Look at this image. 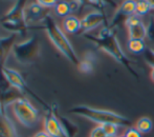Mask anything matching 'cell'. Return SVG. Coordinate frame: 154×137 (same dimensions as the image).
I'll list each match as a JSON object with an SVG mask.
<instances>
[{
    "label": "cell",
    "mask_w": 154,
    "mask_h": 137,
    "mask_svg": "<svg viewBox=\"0 0 154 137\" xmlns=\"http://www.w3.org/2000/svg\"><path fill=\"white\" fill-rule=\"evenodd\" d=\"M85 38L94 43L100 50L113 57L119 64L125 67L132 76L138 79V74L133 68V64L125 54L119 42L116 30L106 25L97 34H85Z\"/></svg>",
    "instance_id": "cell-1"
},
{
    "label": "cell",
    "mask_w": 154,
    "mask_h": 137,
    "mask_svg": "<svg viewBox=\"0 0 154 137\" xmlns=\"http://www.w3.org/2000/svg\"><path fill=\"white\" fill-rule=\"evenodd\" d=\"M3 114L15 126L32 129L39 123V111L23 97H16L3 104Z\"/></svg>",
    "instance_id": "cell-2"
},
{
    "label": "cell",
    "mask_w": 154,
    "mask_h": 137,
    "mask_svg": "<svg viewBox=\"0 0 154 137\" xmlns=\"http://www.w3.org/2000/svg\"><path fill=\"white\" fill-rule=\"evenodd\" d=\"M42 21H43V24H44L45 32H46L49 40L55 45L56 49L64 57H66L71 64H75V66H79L80 59L78 57L77 53H75V49H73L72 44H71L70 41L66 37L64 31L56 22L54 17L51 15L47 14Z\"/></svg>",
    "instance_id": "cell-3"
},
{
    "label": "cell",
    "mask_w": 154,
    "mask_h": 137,
    "mask_svg": "<svg viewBox=\"0 0 154 137\" xmlns=\"http://www.w3.org/2000/svg\"><path fill=\"white\" fill-rule=\"evenodd\" d=\"M69 113L84 117L101 126L105 123H114L119 127H129L131 125V120L123 115L111 112V111L102 110V109L92 108L88 106H75L69 110Z\"/></svg>",
    "instance_id": "cell-4"
},
{
    "label": "cell",
    "mask_w": 154,
    "mask_h": 137,
    "mask_svg": "<svg viewBox=\"0 0 154 137\" xmlns=\"http://www.w3.org/2000/svg\"><path fill=\"white\" fill-rule=\"evenodd\" d=\"M41 47L36 37H31L13 45L12 54L21 64H32L40 55Z\"/></svg>",
    "instance_id": "cell-5"
},
{
    "label": "cell",
    "mask_w": 154,
    "mask_h": 137,
    "mask_svg": "<svg viewBox=\"0 0 154 137\" xmlns=\"http://www.w3.org/2000/svg\"><path fill=\"white\" fill-rule=\"evenodd\" d=\"M135 8H136V0H124L121 3V5L118 8V10L116 11L113 17L111 19V22L108 27L116 28L119 24H121V22H126L129 17L135 15Z\"/></svg>",
    "instance_id": "cell-6"
},
{
    "label": "cell",
    "mask_w": 154,
    "mask_h": 137,
    "mask_svg": "<svg viewBox=\"0 0 154 137\" xmlns=\"http://www.w3.org/2000/svg\"><path fill=\"white\" fill-rule=\"evenodd\" d=\"M128 30L129 39H140L144 40L147 37V25H145L144 21L140 16L133 15L129 17L125 22Z\"/></svg>",
    "instance_id": "cell-7"
},
{
    "label": "cell",
    "mask_w": 154,
    "mask_h": 137,
    "mask_svg": "<svg viewBox=\"0 0 154 137\" xmlns=\"http://www.w3.org/2000/svg\"><path fill=\"white\" fill-rule=\"evenodd\" d=\"M107 22L106 15L100 11H92L81 19V31L84 34H87L88 32L99 28L100 25Z\"/></svg>",
    "instance_id": "cell-8"
},
{
    "label": "cell",
    "mask_w": 154,
    "mask_h": 137,
    "mask_svg": "<svg viewBox=\"0 0 154 137\" xmlns=\"http://www.w3.org/2000/svg\"><path fill=\"white\" fill-rule=\"evenodd\" d=\"M45 8H42L37 2H29L25 4L23 8V21L25 25H31L35 22L43 20L47 14L44 12Z\"/></svg>",
    "instance_id": "cell-9"
},
{
    "label": "cell",
    "mask_w": 154,
    "mask_h": 137,
    "mask_svg": "<svg viewBox=\"0 0 154 137\" xmlns=\"http://www.w3.org/2000/svg\"><path fill=\"white\" fill-rule=\"evenodd\" d=\"M0 72H1L4 80L13 89H16L19 92H24L26 90V83H25L24 79H23V77L20 75V73L18 71L8 68V67H1Z\"/></svg>",
    "instance_id": "cell-10"
},
{
    "label": "cell",
    "mask_w": 154,
    "mask_h": 137,
    "mask_svg": "<svg viewBox=\"0 0 154 137\" xmlns=\"http://www.w3.org/2000/svg\"><path fill=\"white\" fill-rule=\"evenodd\" d=\"M43 128L49 137H67L61 123L58 120L54 112L45 116L44 120H43Z\"/></svg>",
    "instance_id": "cell-11"
},
{
    "label": "cell",
    "mask_w": 154,
    "mask_h": 137,
    "mask_svg": "<svg viewBox=\"0 0 154 137\" xmlns=\"http://www.w3.org/2000/svg\"><path fill=\"white\" fill-rule=\"evenodd\" d=\"M0 137H19L16 126L5 115H0Z\"/></svg>",
    "instance_id": "cell-12"
},
{
    "label": "cell",
    "mask_w": 154,
    "mask_h": 137,
    "mask_svg": "<svg viewBox=\"0 0 154 137\" xmlns=\"http://www.w3.org/2000/svg\"><path fill=\"white\" fill-rule=\"evenodd\" d=\"M63 31H65L68 34H75L79 31H81V19L73 15H68L65 17L62 21Z\"/></svg>",
    "instance_id": "cell-13"
},
{
    "label": "cell",
    "mask_w": 154,
    "mask_h": 137,
    "mask_svg": "<svg viewBox=\"0 0 154 137\" xmlns=\"http://www.w3.org/2000/svg\"><path fill=\"white\" fill-rule=\"evenodd\" d=\"M95 61H97V57L95 55L91 52H87L84 55L83 59L80 60V64L78 66L80 72L85 74H89L92 73L93 70H94V66H95Z\"/></svg>",
    "instance_id": "cell-14"
},
{
    "label": "cell",
    "mask_w": 154,
    "mask_h": 137,
    "mask_svg": "<svg viewBox=\"0 0 154 137\" xmlns=\"http://www.w3.org/2000/svg\"><path fill=\"white\" fill-rule=\"evenodd\" d=\"M53 112L55 113L56 117H57L58 120L60 121V123H61L63 130L65 131L67 137H75L78 135V133H79V128H78V126H75L72 121L69 120L66 117L59 115L57 112H55V111H53Z\"/></svg>",
    "instance_id": "cell-15"
},
{
    "label": "cell",
    "mask_w": 154,
    "mask_h": 137,
    "mask_svg": "<svg viewBox=\"0 0 154 137\" xmlns=\"http://www.w3.org/2000/svg\"><path fill=\"white\" fill-rule=\"evenodd\" d=\"M15 38H16L15 34L8 37H2L1 41H0V62L5 59L6 55L12 51L13 45L15 44Z\"/></svg>",
    "instance_id": "cell-16"
},
{
    "label": "cell",
    "mask_w": 154,
    "mask_h": 137,
    "mask_svg": "<svg viewBox=\"0 0 154 137\" xmlns=\"http://www.w3.org/2000/svg\"><path fill=\"white\" fill-rule=\"evenodd\" d=\"M127 47L131 53L134 54H140L144 53L146 50V44H145L144 40H140V39H129L127 42Z\"/></svg>",
    "instance_id": "cell-17"
},
{
    "label": "cell",
    "mask_w": 154,
    "mask_h": 137,
    "mask_svg": "<svg viewBox=\"0 0 154 137\" xmlns=\"http://www.w3.org/2000/svg\"><path fill=\"white\" fill-rule=\"evenodd\" d=\"M152 127H153V122L149 117H142L136 122V130L140 134L149 133L152 130Z\"/></svg>",
    "instance_id": "cell-18"
},
{
    "label": "cell",
    "mask_w": 154,
    "mask_h": 137,
    "mask_svg": "<svg viewBox=\"0 0 154 137\" xmlns=\"http://www.w3.org/2000/svg\"><path fill=\"white\" fill-rule=\"evenodd\" d=\"M55 13L60 17H67L71 13L70 8H69L68 1H65V0H60L58 1V3L55 5Z\"/></svg>",
    "instance_id": "cell-19"
},
{
    "label": "cell",
    "mask_w": 154,
    "mask_h": 137,
    "mask_svg": "<svg viewBox=\"0 0 154 137\" xmlns=\"http://www.w3.org/2000/svg\"><path fill=\"white\" fill-rule=\"evenodd\" d=\"M151 11L147 0H136V8H135V15L142 17L147 15Z\"/></svg>",
    "instance_id": "cell-20"
},
{
    "label": "cell",
    "mask_w": 154,
    "mask_h": 137,
    "mask_svg": "<svg viewBox=\"0 0 154 137\" xmlns=\"http://www.w3.org/2000/svg\"><path fill=\"white\" fill-rule=\"evenodd\" d=\"M144 59L151 68L154 69V50L146 47V50L144 51Z\"/></svg>",
    "instance_id": "cell-21"
},
{
    "label": "cell",
    "mask_w": 154,
    "mask_h": 137,
    "mask_svg": "<svg viewBox=\"0 0 154 137\" xmlns=\"http://www.w3.org/2000/svg\"><path fill=\"white\" fill-rule=\"evenodd\" d=\"M103 126V129L105 131L106 135H111V136H116L118 133V128L119 126L114 125V123H105Z\"/></svg>",
    "instance_id": "cell-22"
},
{
    "label": "cell",
    "mask_w": 154,
    "mask_h": 137,
    "mask_svg": "<svg viewBox=\"0 0 154 137\" xmlns=\"http://www.w3.org/2000/svg\"><path fill=\"white\" fill-rule=\"evenodd\" d=\"M147 37L154 43V16L149 19L148 25H147Z\"/></svg>",
    "instance_id": "cell-23"
},
{
    "label": "cell",
    "mask_w": 154,
    "mask_h": 137,
    "mask_svg": "<svg viewBox=\"0 0 154 137\" xmlns=\"http://www.w3.org/2000/svg\"><path fill=\"white\" fill-rule=\"evenodd\" d=\"M107 135H106L105 131H104L103 129V126L99 125L97 127L93 128L92 131L90 132V136L89 137H106Z\"/></svg>",
    "instance_id": "cell-24"
},
{
    "label": "cell",
    "mask_w": 154,
    "mask_h": 137,
    "mask_svg": "<svg viewBox=\"0 0 154 137\" xmlns=\"http://www.w3.org/2000/svg\"><path fill=\"white\" fill-rule=\"evenodd\" d=\"M58 1H59V0H36L37 3L40 4V5L44 8H55V5L58 3Z\"/></svg>",
    "instance_id": "cell-25"
},
{
    "label": "cell",
    "mask_w": 154,
    "mask_h": 137,
    "mask_svg": "<svg viewBox=\"0 0 154 137\" xmlns=\"http://www.w3.org/2000/svg\"><path fill=\"white\" fill-rule=\"evenodd\" d=\"M125 137H142L140 132L136 130V128H130L126 131Z\"/></svg>",
    "instance_id": "cell-26"
},
{
    "label": "cell",
    "mask_w": 154,
    "mask_h": 137,
    "mask_svg": "<svg viewBox=\"0 0 154 137\" xmlns=\"http://www.w3.org/2000/svg\"><path fill=\"white\" fill-rule=\"evenodd\" d=\"M32 137H49L48 134L46 133V132L43 130V131H39V132H37L36 134H35Z\"/></svg>",
    "instance_id": "cell-27"
},
{
    "label": "cell",
    "mask_w": 154,
    "mask_h": 137,
    "mask_svg": "<svg viewBox=\"0 0 154 137\" xmlns=\"http://www.w3.org/2000/svg\"><path fill=\"white\" fill-rule=\"evenodd\" d=\"M149 3V5H150L151 10H154V0H147Z\"/></svg>",
    "instance_id": "cell-28"
},
{
    "label": "cell",
    "mask_w": 154,
    "mask_h": 137,
    "mask_svg": "<svg viewBox=\"0 0 154 137\" xmlns=\"http://www.w3.org/2000/svg\"><path fill=\"white\" fill-rule=\"evenodd\" d=\"M0 115H3V106L1 104V101H0Z\"/></svg>",
    "instance_id": "cell-29"
},
{
    "label": "cell",
    "mask_w": 154,
    "mask_h": 137,
    "mask_svg": "<svg viewBox=\"0 0 154 137\" xmlns=\"http://www.w3.org/2000/svg\"><path fill=\"white\" fill-rule=\"evenodd\" d=\"M151 78H152V80L154 81V69L151 70Z\"/></svg>",
    "instance_id": "cell-30"
},
{
    "label": "cell",
    "mask_w": 154,
    "mask_h": 137,
    "mask_svg": "<svg viewBox=\"0 0 154 137\" xmlns=\"http://www.w3.org/2000/svg\"><path fill=\"white\" fill-rule=\"evenodd\" d=\"M106 137H116V136H111V135H107Z\"/></svg>",
    "instance_id": "cell-31"
},
{
    "label": "cell",
    "mask_w": 154,
    "mask_h": 137,
    "mask_svg": "<svg viewBox=\"0 0 154 137\" xmlns=\"http://www.w3.org/2000/svg\"><path fill=\"white\" fill-rule=\"evenodd\" d=\"M122 137H125V136H122Z\"/></svg>",
    "instance_id": "cell-32"
},
{
    "label": "cell",
    "mask_w": 154,
    "mask_h": 137,
    "mask_svg": "<svg viewBox=\"0 0 154 137\" xmlns=\"http://www.w3.org/2000/svg\"><path fill=\"white\" fill-rule=\"evenodd\" d=\"M153 16H154V15H153Z\"/></svg>",
    "instance_id": "cell-33"
}]
</instances>
